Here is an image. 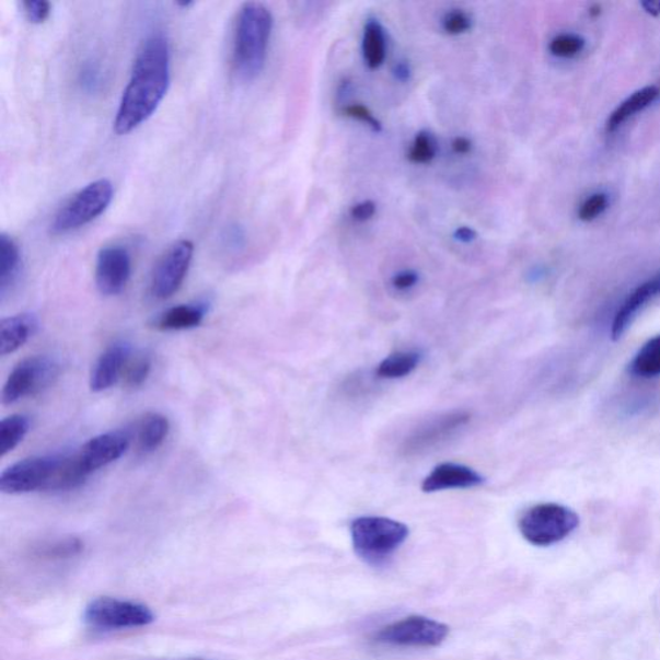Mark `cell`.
Here are the masks:
<instances>
[{
    "label": "cell",
    "instance_id": "cell-1",
    "mask_svg": "<svg viewBox=\"0 0 660 660\" xmlns=\"http://www.w3.org/2000/svg\"><path fill=\"white\" fill-rule=\"evenodd\" d=\"M171 82L169 42L161 34L149 36L136 56L132 76L114 120L119 136L132 132L161 105Z\"/></svg>",
    "mask_w": 660,
    "mask_h": 660
},
{
    "label": "cell",
    "instance_id": "cell-2",
    "mask_svg": "<svg viewBox=\"0 0 660 660\" xmlns=\"http://www.w3.org/2000/svg\"><path fill=\"white\" fill-rule=\"evenodd\" d=\"M273 26V14L263 3H244L239 10L232 36V68L243 81L263 71Z\"/></svg>",
    "mask_w": 660,
    "mask_h": 660
},
{
    "label": "cell",
    "instance_id": "cell-3",
    "mask_svg": "<svg viewBox=\"0 0 660 660\" xmlns=\"http://www.w3.org/2000/svg\"><path fill=\"white\" fill-rule=\"evenodd\" d=\"M355 553L371 565L387 561L409 536V528L401 521L381 517H362L351 524Z\"/></svg>",
    "mask_w": 660,
    "mask_h": 660
},
{
    "label": "cell",
    "instance_id": "cell-4",
    "mask_svg": "<svg viewBox=\"0 0 660 660\" xmlns=\"http://www.w3.org/2000/svg\"><path fill=\"white\" fill-rule=\"evenodd\" d=\"M579 526V517L567 506L540 503L522 512L520 533L533 546L548 547L568 539Z\"/></svg>",
    "mask_w": 660,
    "mask_h": 660
},
{
    "label": "cell",
    "instance_id": "cell-5",
    "mask_svg": "<svg viewBox=\"0 0 660 660\" xmlns=\"http://www.w3.org/2000/svg\"><path fill=\"white\" fill-rule=\"evenodd\" d=\"M113 195V184L108 180H97L86 185L58 210L50 227L54 234H65L96 220L111 205Z\"/></svg>",
    "mask_w": 660,
    "mask_h": 660
},
{
    "label": "cell",
    "instance_id": "cell-6",
    "mask_svg": "<svg viewBox=\"0 0 660 660\" xmlns=\"http://www.w3.org/2000/svg\"><path fill=\"white\" fill-rule=\"evenodd\" d=\"M155 614L148 605L114 598L91 601L84 611V622L97 630H120L151 625Z\"/></svg>",
    "mask_w": 660,
    "mask_h": 660
},
{
    "label": "cell",
    "instance_id": "cell-7",
    "mask_svg": "<svg viewBox=\"0 0 660 660\" xmlns=\"http://www.w3.org/2000/svg\"><path fill=\"white\" fill-rule=\"evenodd\" d=\"M60 372V364L45 355H36L21 361L4 383L3 404H16L25 397L42 393L55 383Z\"/></svg>",
    "mask_w": 660,
    "mask_h": 660
},
{
    "label": "cell",
    "instance_id": "cell-8",
    "mask_svg": "<svg viewBox=\"0 0 660 660\" xmlns=\"http://www.w3.org/2000/svg\"><path fill=\"white\" fill-rule=\"evenodd\" d=\"M449 627L426 616L412 615L383 627L374 635L377 644L394 648H437L445 641Z\"/></svg>",
    "mask_w": 660,
    "mask_h": 660
},
{
    "label": "cell",
    "instance_id": "cell-9",
    "mask_svg": "<svg viewBox=\"0 0 660 660\" xmlns=\"http://www.w3.org/2000/svg\"><path fill=\"white\" fill-rule=\"evenodd\" d=\"M62 455L32 456L5 468L0 475V491L4 495H26L36 490H48L57 473Z\"/></svg>",
    "mask_w": 660,
    "mask_h": 660
},
{
    "label": "cell",
    "instance_id": "cell-10",
    "mask_svg": "<svg viewBox=\"0 0 660 660\" xmlns=\"http://www.w3.org/2000/svg\"><path fill=\"white\" fill-rule=\"evenodd\" d=\"M470 420L471 415L467 410L447 412L426 420L405 438L402 452L405 456L430 452L440 447L442 442L453 438L456 432L470 424Z\"/></svg>",
    "mask_w": 660,
    "mask_h": 660
},
{
    "label": "cell",
    "instance_id": "cell-11",
    "mask_svg": "<svg viewBox=\"0 0 660 660\" xmlns=\"http://www.w3.org/2000/svg\"><path fill=\"white\" fill-rule=\"evenodd\" d=\"M193 255L190 241H178L165 251L151 277L150 290L155 299L166 300L177 292L190 268Z\"/></svg>",
    "mask_w": 660,
    "mask_h": 660
},
{
    "label": "cell",
    "instance_id": "cell-12",
    "mask_svg": "<svg viewBox=\"0 0 660 660\" xmlns=\"http://www.w3.org/2000/svg\"><path fill=\"white\" fill-rule=\"evenodd\" d=\"M130 273H132V260L125 246H105L99 252L94 278L101 294L121 293L128 285Z\"/></svg>",
    "mask_w": 660,
    "mask_h": 660
},
{
    "label": "cell",
    "instance_id": "cell-13",
    "mask_svg": "<svg viewBox=\"0 0 660 660\" xmlns=\"http://www.w3.org/2000/svg\"><path fill=\"white\" fill-rule=\"evenodd\" d=\"M129 445V432L112 431L86 441L76 455L85 473L91 475L94 471L118 461L128 451Z\"/></svg>",
    "mask_w": 660,
    "mask_h": 660
},
{
    "label": "cell",
    "instance_id": "cell-14",
    "mask_svg": "<svg viewBox=\"0 0 660 660\" xmlns=\"http://www.w3.org/2000/svg\"><path fill=\"white\" fill-rule=\"evenodd\" d=\"M660 297V273L633 290L616 313L612 323V337L620 339L636 317Z\"/></svg>",
    "mask_w": 660,
    "mask_h": 660
},
{
    "label": "cell",
    "instance_id": "cell-15",
    "mask_svg": "<svg viewBox=\"0 0 660 660\" xmlns=\"http://www.w3.org/2000/svg\"><path fill=\"white\" fill-rule=\"evenodd\" d=\"M130 357L132 351L126 343H116L107 347L92 369L90 387L93 393H104L123 379Z\"/></svg>",
    "mask_w": 660,
    "mask_h": 660
},
{
    "label": "cell",
    "instance_id": "cell-16",
    "mask_svg": "<svg viewBox=\"0 0 660 660\" xmlns=\"http://www.w3.org/2000/svg\"><path fill=\"white\" fill-rule=\"evenodd\" d=\"M485 478L474 468L459 463H441L422 482L424 493L452 489H471L484 484Z\"/></svg>",
    "mask_w": 660,
    "mask_h": 660
},
{
    "label": "cell",
    "instance_id": "cell-17",
    "mask_svg": "<svg viewBox=\"0 0 660 660\" xmlns=\"http://www.w3.org/2000/svg\"><path fill=\"white\" fill-rule=\"evenodd\" d=\"M39 328V319L31 313L3 319L0 322V355L16 352Z\"/></svg>",
    "mask_w": 660,
    "mask_h": 660
},
{
    "label": "cell",
    "instance_id": "cell-18",
    "mask_svg": "<svg viewBox=\"0 0 660 660\" xmlns=\"http://www.w3.org/2000/svg\"><path fill=\"white\" fill-rule=\"evenodd\" d=\"M171 430L169 418L161 413L150 412L137 422L136 445L141 454H150L162 447Z\"/></svg>",
    "mask_w": 660,
    "mask_h": 660
},
{
    "label": "cell",
    "instance_id": "cell-19",
    "mask_svg": "<svg viewBox=\"0 0 660 660\" xmlns=\"http://www.w3.org/2000/svg\"><path fill=\"white\" fill-rule=\"evenodd\" d=\"M206 314V303L180 304L164 311L154 322V326L162 332L192 329L201 324Z\"/></svg>",
    "mask_w": 660,
    "mask_h": 660
},
{
    "label": "cell",
    "instance_id": "cell-20",
    "mask_svg": "<svg viewBox=\"0 0 660 660\" xmlns=\"http://www.w3.org/2000/svg\"><path fill=\"white\" fill-rule=\"evenodd\" d=\"M659 89L656 85L644 86V89L630 94L623 103L615 108L606 120V130L609 134L615 132L625 123L633 118L637 113H641L659 97Z\"/></svg>",
    "mask_w": 660,
    "mask_h": 660
},
{
    "label": "cell",
    "instance_id": "cell-21",
    "mask_svg": "<svg viewBox=\"0 0 660 660\" xmlns=\"http://www.w3.org/2000/svg\"><path fill=\"white\" fill-rule=\"evenodd\" d=\"M361 48L367 67L371 70L380 69L386 60V34L379 19H368Z\"/></svg>",
    "mask_w": 660,
    "mask_h": 660
},
{
    "label": "cell",
    "instance_id": "cell-22",
    "mask_svg": "<svg viewBox=\"0 0 660 660\" xmlns=\"http://www.w3.org/2000/svg\"><path fill=\"white\" fill-rule=\"evenodd\" d=\"M420 354L417 351H398L383 359L375 369V375L381 380H401L408 377L419 366Z\"/></svg>",
    "mask_w": 660,
    "mask_h": 660
},
{
    "label": "cell",
    "instance_id": "cell-23",
    "mask_svg": "<svg viewBox=\"0 0 660 660\" xmlns=\"http://www.w3.org/2000/svg\"><path fill=\"white\" fill-rule=\"evenodd\" d=\"M21 268L20 250L5 234L0 235V296L7 293L16 281Z\"/></svg>",
    "mask_w": 660,
    "mask_h": 660
},
{
    "label": "cell",
    "instance_id": "cell-24",
    "mask_svg": "<svg viewBox=\"0 0 660 660\" xmlns=\"http://www.w3.org/2000/svg\"><path fill=\"white\" fill-rule=\"evenodd\" d=\"M84 543L78 536H63L54 541L43 542L33 551L35 557L47 561L70 560L83 553Z\"/></svg>",
    "mask_w": 660,
    "mask_h": 660
},
{
    "label": "cell",
    "instance_id": "cell-25",
    "mask_svg": "<svg viewBox=\"0 0 660 660\" xmlns=\"http://www.w3.org/2000/svg\"><path fill=\"white\" fill-rule=\"evenodd\" d=\"M630 374L638 379H656L660 375V335L652 337L637 351L629 366Z\"/></svg>",
    "mask_w": 660,
    "mask_h": 660
},
{
    "label": "cell",
    "instance_id": "cell-26",
    "mask_svg": "<svg viewBox=\"0 0 660 660\" xmlns=\"http://www.w3.org/2000/svg\"><path fill=\"white\" fill-rule=\"evenodd\" d=\"M31 418L13 415L0 422V456H5L16 449L31 431Z\"/></svg>",
    "mask_w": 660,
    "mask_h": 660
},
{
    "label": "cell",
    "instance_id": "cell-27",
    "mask_svg": "<svg viewBox=\"0 0 660 660\" xmlns=\"http://www.w3.org/2000/svg\"><path fill=\"white\" fill-rule=\"evenodd\" d=\"M438 154L437 141H435L432 135L427 130H420L413 140L409 151L408 159L413 164H430Z\"/></svg>",
    "mask_w": 660,
    "mask_h": 660
},
{
    "label": "cell",
    "instance_id": "cell-28",
    "mask_svg": "<svg viewBox=\"0 0 660 660\" xmlns=\"http://www.w3.org/2000/svg\"><path fill=\"white\" fill-rule=\"evenodd\" d=\"M586 47L582 36L571 33H561L549 42V53L558 58H572L578 56Z\"/></svg>",
    "mask_w": 660,
    "mask_h": 660
},
{
    "label": "cell",
    "instance_id": "cell-29",
    "mask_svg": "<svg viewBox=\"0 0 660 660\" xmlns=\"http://www.w3.org/2000/svg\"><path fill=\"white\" fill-rule=\"evenodd\" d=\"M150 372L151 359L149 355L140 354L137 357H130L123 379H125L128 387L137 389L147 382Z\"/></svg>",
    "mask_w": 660,
    "mask_h": 660
},
{
    "label": "cell",
    "instance_id": "cell-30",
    "mask_svg": "<svg viewBox=\"0 0 660 660\" xmlns=\"http://www.w3.org/2000/svg\"><path fill=\"white\" fill-rule=\"evenodd\" d=\"M473 18L466 11L452 10L445 13V16L441 20V27L445 34L451 36H459L466 34L473 28Z\"/></svg>",
    "mask_w": 660,
    "mask_h": 660
},
{
    "label": "cell",
    "instance_id": "cell-31",
    "mask_svg": "<svg viewBox=\"0 0 660 660\" xmlns=\"http://www.w3.org/2000/svg\"><path fill=\"white\" fill-rule=\"evenodd\" d=\"M609 206V198L605 193L592 194L587 198L578 210V219L583 222H591L603 215Z\"/></svg>",
    "mask_w": 660,
    "mask_h": 660
},
{
    "label": "cell",
    "instance_id": "cell-32",
    "mask_svg": "<svg viewBox=\"0 0 660 660\" xmlns=\"http://www.w3.org/2000/svg\"><path fill=\"white\" fill-rule=\"evenodd\" d=\"M340 113L347 116V118L364 123V125L371 128L375 134H381L383 130L382 123L362 104L346 105Z\"/></svg>",
    "mask_w": 660,
    "mask_h": 660
},
{
    "label": "cell",
    "instance_id": "cell-33",
    "mask_svg": "<svg viewBox=\"0 0 660 660\" xmlns=\"http://www.w3.org/2000/svg\"><path fill=\"white\" fill-rule=\"evenodd\" d=\"M26 18L33 24H42L49 16L50 4L46 0H26L23 3Z\"/></svg>",
    "mask_w": 660,
    "mask_h": 660
},
{
    "label": "cell",
    "instance_id": "cell-34",
    "mask_svg": "<svg viewBox=\"0 0 660 660\" xmlns=\"http://www.w3.org/2000/svg\"><path fill=\"white\" fill-rule=\"evenodd\" d=\"M419 275L415 270H403L391 278V287L397 292H408L418 285Z\"/></svg>",
    "mask_w": 660,
    "mask_h": 660
},
{
    "label": "cell",
    "instance_id": "cell-35",
    "mask_svg": "<svg viewBox=\"0 0 660 660\" xmlns=\"http://www.w3.org/2000/svg\"><path fill=\"white\" fill-rule=\"evenodd\" d=\"M377 205L373 200H362L350 209V217L355 222L364 223L374 219Z\"/></svg>",
    "mask_w": 660,
    "mask_h": 660
},
{
    "label": "cell",
    "instance_id": "cell-36",
    "mask_svg": "<svg viewBox=\"0 0 660 660\" xmlns=\"http://www.w3.org/2000/svg\"><path fill=\"white\" fill-rule=\"evenodd\" d=\"M452 150L454 154L466 157L474 150V143L468 137L459 136L452 141Z\"/></svg>",
    "mask_w": 660,
    "mask_h": 660
},
{
    "label": "cell",
    "instance_id": "cell-37",
    "mask_svg": "<svg viewBox=\"0 0 660 660\" xmlns=\"http://www.w3.org/2000/svg\"><path fill=\"white\" fill-rule=\"evenodd\" d=\"M453 236L456 242L468 244L476 241L477 234L474 229H471L468 227H461L455 229Z\"/></svg>",
    "mask_w": 660,
    "mask_h": 660
},
{
    "label": "cell",
    "instance_id": "cell-38",
    "mask_svg": "<svg viewBox=\"0 0 660 660\" xmlns=\"http://www.w3.org/2000/svg\"><path fill=\"white\" fill-rule=\"evenodd\" d=\"M396 81L406 83L410 81L412 68L408 61H398L394 68Z\"/></svg>",
    "mask_w": 660,
    "mask_h": 660
},
{
    "label": "cell",
    "instance_id": "cell-39",
    "mask_svg": "<svg viewBox=\"0 0 660 660\" xmlns=\"http://www.w3.org/2000/svg\"><path fill=\"white\" fill-rule=\"evenodd\" d=\"M641 7L644 11L652 18H658L660 14V2H650V0H648V2H642Z\"/></svg>",
    "mask_w": 660,
    "mask_h": 660
},
{
    "label": "cell",
    "instance_id": "cell-40",
    "mask_svg": "<svg viewBox=\"0 0 660 660\" xmlns=\"http://www.w3.org/2000/svg\"><path fill=\"white\" fill-rule=\"evenodd\" d=\"M589 12H590V14H591V16H592V18H598V16H600V13H601V5H599V4H593V5L591 7V9H590V11H589Z\"/></svg>",
    "mask_w": 660,
    "mask_h": 660
},
{
    "label": "cell",
    "instance_id": "cell-41",
    "mask_svg": "<svg viewBox=\"0 0 660 660\" xmlns=\"http://www.w3.org/2000/svg\"><path fill=\"white\" fill-rule=\"evenodd\" d=\"M193 660H202V659H193Z\"/></svg>",
    "mask_w": 660,
    "mask_h": 660
}]
</instances>
